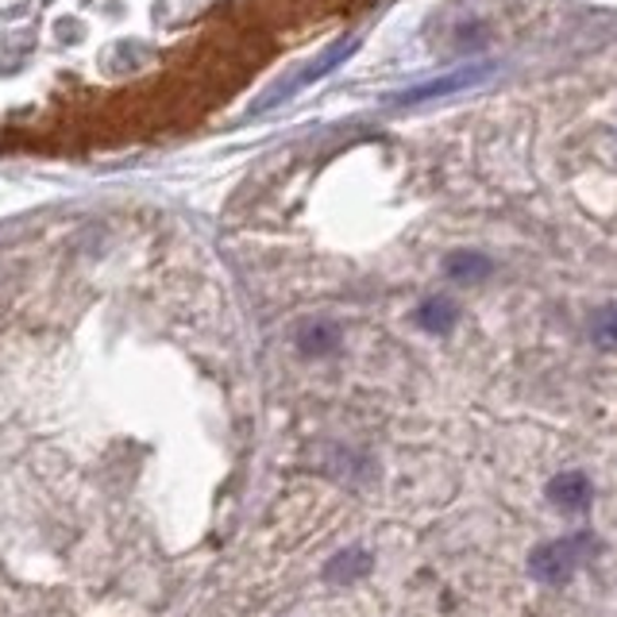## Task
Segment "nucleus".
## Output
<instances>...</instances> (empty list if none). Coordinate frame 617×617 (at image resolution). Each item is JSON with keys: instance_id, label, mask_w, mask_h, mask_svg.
<instances>
[{"instance_id": "nucleus-1", "label": "nucleus", "mask_w": 617, "mask_h": 617, "mask_svg": "<svg viewBox=\"0 0 617 617\" xmlns=\"http://www.w3.org/2000/svg\"><path fill=\"white\" fill-rule=\"evenodd\" d=\"M599 552V541L591 533H571L544 541L529 552V576L544 587H564L579 576V567L591 564V556Z\"/></svg>"}, {"instance_id": "nucleus-2", "label": "nucleus", "mask_w": 617, "mask_h": 617, "mask_svg": "<svg viewBox=\"0 0 617 617\" xmlns=\"http://www.w3.org/2000/svg\"><path fill=\"white\" fill-rule=\"evenodd\" d=\"M544 498L552 502V509H559L564 517H579L591 509L594 502V482L587 471H559L544 486Z\"/></svg>"}, {"instance_id": "nucleus-3", "label": "nucleus", "mask_w": 617, "mask_h": 617, "mask_svg": "<svg viewBox=\"0 0 617 617\" xmlns=\"http://www.w3.org/2000/svg\"><path fill=\"white\" fill-rule=\"evenodd\" d=\"M491 77V66H464L456 74H444L436 82H424V85H414L406 94L394 97V104H421V101H432V97H448V94H464L471 85L486 82Z\"/></svg>"}, {"instance_id": "nucleus-4", "label": "nucleus", "mask_w": 617, "mask_h": 617, "mask_svg": "<svg viewBox=\"0 0 617 617\" xmlns=\"http://www.w3.org/2000/svg\"><path fill=\"white\" fill-rule=\"evenodd\" d=\"M294 344L305 359H324V356H336L340 344H344V329L329 317H309V321L297 324L294 332Z\"/></svg>"}, {"instance_id": "nucleus-5", "label": "nucleus", "mask_w": 617, "mask_h": 617, "mask_svg": "<svg viewBox=\"0 0 617 617\" xmlns=\"http://www.w3.org/2000/svg\"><path fill=\"white\" fill-rule=\"evenodd\" d=\"M444 274H448L456 286H479L494 274V259L491 255L474 251V247H459L444 259Z\"/></svg>"}, {"instance_id": "nucleus-6", "label": "nucleus", "mask_w": 617, "mask_h": 617, "mask_svg": "<svg viewBox=\"0 0 617 617\" xmlns=\"http://www.w3.org/2000/svg\"><path fill=\"white\" fill-rule=\"evenodd\" d=\"M414 321H417V329L429 332V336H448V332L459 324V305L444 294H432L417 305Z\"/></svg>"}, {"instance_id": "nucleus-7", "label": "nucleus", "mask_w": 617, "mask_h": 617, "mask_svg": "<svg viewBox=\"0 0 617 617\" xmlns=\"http://www.w3.org/2000/svg\"><path fill=\"white\" fill-rule=\"evenodd\" d=\"M371 564L374 559L367 548H344L324 564V579H329L332 587H351V583H359V579L371 576Z\"/></svg>"}, {"instance_id": "nucleus-8", "label": "nucleus", "mask_w": 617, "mask_h": 617, "mask_svg": "<svg viewBox=\"0 0 617 617\" xmlns=\"http://www.w3.org/2000/svg\"><path fill=\"white\" fill-rule=\"evenodd\" d=\"M587 336L599 351H617V305H599L587 321Z\"/></svg>"}]
</instances>
